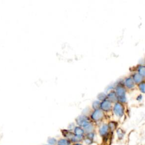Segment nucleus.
Returning a JSON list of instances; mask_svg holds the SVG:
<instances>
[{
    "label": "nucleus",
    "instance_id": "1",
    "mask_svg": "<svg viewBox=\"0 0 145 145\" xmlns=\"http://www.w3.org/2000/svg\"><path fill=\"white\" fill-rule=\"evenodd\" d=\"M76 122L77 123L80 125L84 127H86L87 125H88L89 123V119L87 117L84 116H80L76 119Z\"/></svg>",
    "mask_w": 145,
    "mask_h": 145
},
{
    "label": "nucleus",
    "instance_id": "2",
    "mask_svg": "<svg viewBox=\"0 0 145 145\" xmlns=\"http://www.w3.org/2000/svg\"><path fill=\"white\" fill-rule=\"evenodd\" d=\"M103 116V112L100 110H95L92 114L91 117L94 121H98L100 120Z\"/></svg>",
    "mask_w": 145,
    "mask_h": 145
},
{
    "label": "nucleus",
    "instance_id": "3",
    "mask_svg": "<svg viewBox=\"0 0 145 145\" xmlns=\"http://www.w3.org/2000/svg\"><path fill=\"white\" fill-rule=\"evenodd\" d=\"M114 112L118 116H122L123 114V108L120 104H116L114 107Z\"/></svg>",
    "mask_w": 145,
    "mask_h": 145
},
{
    "label": "nucleus",
    "instance_id": "4",
    "mask_svg": "<svg viewBox=\"0 0 145 145\" xmlns=\"http://www.w3.org/2000/svg\"><path fill=\"white\" fill-rule=\"evenodd\" d=\"M101 108L103 109V110H105V111H108V110H109L110 109V108H111V105H110V103L108 101H104L102 104H101Z\"/></svg>",
    "mask_w": 145,
    "mask_h": 145
},
{
    "label": "nucleus",
    "instance_id": "5",
    "mask_svg": "<svg viewBox=\"0 0 145 145\" xmlns=\"http://www.w3.org/2000/svg\"><path fill=\"white\" fill-rule=\"evenodd\" d=\"M108 126L106 125H104L103 126H102L101 127V128L99 130V133H100V134L101 135V136H104L105 135L108 131Z\"/></svg>",
    "mask_w": 145,
    "mask_h": 145
},
{
    "label": "nucleus",
    "instance_id": "6",
    "mask_svg": "<svg viewBox=\"0 0 145 145\" xmlns=\"http://www.w3.org/2000/svg\"><path fill=\"white\" fill-rule=\"evenodd\" d=\"M75 135L78 137H82L84 134V130L80 127H76L74 129Z\"/></svg>",
    "mask_w": 145,
    "mask_h": 145
},
{
    "label": "nucleus",
    "instance_id": "7",
    "mask_svg": "<svg viewBox=\"0 0 145 145\" xmlns=\"http://www.w3.org/2000/svg\"><path fill=\"white\" fill-rule=\"evenodd\" d=\"M70 141L66 139H59L57 142V145H70Z\"/></svg>",
    "mask_w": 145,
    "mask_h": 145
},
{
    "label": "nucleus",
    "instance_id": "8",
    "mask_svg": "<svg viewBox=\"0 0 145 145\" xmlns=\"http://www.w3.org/2000/svg\"><path fill=\"white\" fill-rule=\"evenodd\" d=\"M126 86H127V87H129V88H131V87H132L134 86L133 82L132 79H131V78H130L126 79Z\"/></svg>",
    "mask_w": 145,
    "mask_h": 145
},
{
    "label": "nucleus",
    "instance_id": "9",
    "mask_svg": "<svg viewBox=\"0 0 145 145\" xmlns=\"http://www.w3.org/2000/svg\"><path fill=\"white\" fill-rule=\"evenodd\" d=\"M48 143L50 144V145H53L57 143V140L55 138H49L48 140Z\"/></svg>",
    "mask_w": 145,
    "mask_h": 145
},
{
    "label": "nucleus",
    "instance_id": "10",
    "mask_svg": "<svg viewBox=\"0 0 145 145\" xmlns=\"http://www.w3.org/2000/svg\"><path fill=\"white\" fill-rule=\"evenodd\" d=\"M117 136H118V137L119 138V139H122V137H123V135H124L123 133L122 132V131L120 129H119L117 130Z\"/></svg>",
    "mask_w": 145,
    "mask_h": 145
},
{
    "label": "nucleus",
    "instance_id": "11",
    "mask_svg": "<svg viewBox=\"0 0 145 145\" xmlns=\"http://www.w3.org/2000/svg\"><path fill=\"white\" fill-rule=\"evenodd\" d=\"M116 125L114 124V122H111L109 123V124L108 126V128H109L110 129L114 130V129L116 127Z\"/></svg>",
    "mask_w": 145,
    "mask_h": 145
},
{
    "label": "nucleus",
    "instance_id": "12",
    "mask_svg": "<svg viewBox=\"0 0 145 145\" xmlns=\"http://www.w3.org/2000/svg\"><path fill=\"white\" fill-rule=\"evenodd\" d=\"M134 75H135V76H137V78H135V77L134 76V79H135V82L138 83V82H139V81L141 80V76H140L139 75H138V74H135Z\"/></svg>",
    "mask_w": 145,
    "mask_h": 145
},
{
    "label": "nucleus",
    "instance_id": "13",
    "mask_svg": "<svg viewBox=\"0 0 145 145\" xmlns=\"http://www.w3.org/2000/svg\"><path fill=\"white\" fill-rule=\"evenodd\" d=\"M85 142H86V143H87V144H90V143H91V142H92V140H90V139H88V138H87V139H86Z\"/></svg>",
    "mask_w": 145,
    "mask_h": 145
},
{
    "label": "nucleus",
    "instance_id": "14",
    "mask_svg": "<svg viewBox=\"0 0 145 145\" xmlns=\"http://www.w3.org/2000/svg\"><path fill=\"white\" fill-rule=\"evenodd\" d=\"M74 145H82V144H80V143H76L74 144Z\"/></svg>",
    "mask_w": 145,
    "mask_h": 145
}]
</instances>
